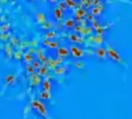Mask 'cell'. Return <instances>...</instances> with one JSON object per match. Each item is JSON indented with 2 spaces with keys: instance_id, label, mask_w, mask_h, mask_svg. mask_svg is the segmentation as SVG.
<instances>
[{
  "instance_id": "cell-2",
  "label": "cell",
  "mask_w": 132,
  "mask_h": 119,
  "mask_svg": "<svg viewBox=\"0 0 132 119\" xmlns=\"http://www.w3.org/2000/svg\"><path fill=\"white\" fill-rule=\"evenodd\" d=\"M69 50H70V54L75 59H81L85 55V52L83 50V48L77 44L70 46Z\"/></svg>"
},
{
  "instance_id": "cell-4",
  "label": "cell",
  "mask_w": 132,
  "mask_h": 119,
  "mask_svg": "<svg viewBox=\"0 0 132 119\" xmlns=\"http://www.w3.org/2000/svg\"><path fill=\"white\" fill-rule=\"evenodd\" d=\"M57 53H58L59 57H61V58H66V57H67L69 55H70V50H69L68 49H67V48H64V47H60V48H59Z\"/></svg>"
},
{
  "instance_id": "cell-5",
  "label": "cell",
  "mask_w": 132,
  "mask_h": 119,
  "mask_svg": "<svg viewBox=\"0 0 132 119\" xmlns=\"http://www.w3.org/2000/svg\"><path fill=\"white\" fill-rule=\"evenodd\" d=\"M65 26H66V27H67V28H69V29L73 28V27H74V26H75V21H74L73 19H68V20L66 22Z\"/></svg>"
},
{
  "instance_id": "cell-3",
  "label": "cell",
  "mask_w": 132,
  "mask_h": 119,
  "mask_svg": "<svg viewBox=\"0 0 132 119\" xmlns=\"http://www.w3.org/2000/svg\"><path fill=\"white\" fill-rule=\"evenodd\" d=\"M94 56L99 60H106L108 58L107 49L103 46L97 47L94 50Z\"/></svg>"
},
{
  "instance_id": "cell-1",
  "label": "cell",
  "mask_w": 132,
  "mask_h": 119,
  "mask_svg": "<svg viewBox=\"0 0 132 119\" xmlns=\"http://www.w3.org/2000/svg\"><path fill=\"white\" fill-rule=\"evenodd\" d=\"M107 53H108V58H109L111 60L118 63V64H122L123 63V60L119 53V52L115 50L114 48H113L112 46H108L107 48Z\"/></svg>"
},
{
  "instance_id": "cell-6",
  "label": "cell",
  "mask_w": 132,
  "mask_h": 119,
  "mask_svg": "<svg viewBox=\"0 0 132 119\" xmlns=\"http://www.w3.org/2000/svg\"><path fill=\"white\" fill-rule=\"evenodd\" d=\"M55 15H56V17L60 19L63 17V12H62V9H60V8H56V9L55 10Z\"/></svg>"
}]
</instances>
